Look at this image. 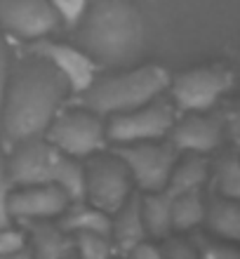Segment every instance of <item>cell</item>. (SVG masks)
<instances>
[{"label":"cell","instance_id":"25","mask_svg":"<svg viewBox=\"0 0 240 259\" xmlns=\"http://www.w3.org/2000/svg\"><path fill=\"white\" fill-rule=\"evenodd\" d=\"M28 247V240H26V233L21 229H14L12 224L0 229V257H10L14 252H21Z\"/></svg>","mask_w":240,"mask_h":259},{"label":"cell","instance_id":"3","mask_svg":"<svg viewBox=\"0 0 240 259\" xmlns=\"http://www.w3.org/2000/svg\"><path fill=\"white\" fill-rule=\"evenodd\" d=\"M170 85V73L156 64L130 68L125 73H113L92 80L85 92H80V106L97 116H118L134 111L160 97Z\"/></svg>","mask_w":240,"mask_h":259},{"label":"cell","instance_id":"8","mask_svg":"<svg viewBox=\"0 0 240 259\" xmlns=\"http://www.w3.org/2000/svg\"><path fill=\"white\" fill-rule=\"evenodd\" d=\"M231 71L221 66L191 68L172 80V104L186 113H203L212 109L217 99L231 88Z\"/></svg>","mask_w":240,"mask_h":259},{"label":"cell","instance_id":"14","mask_svg":"<svg viewBox=\"0 0 240 259\" xmlns=\"http://www.w3.org/2000/svg\"><path fill=\"white\" fill-rule=\"evenodd\" d=\"M111 219V243L123 254H127L134 245L146 240L144 219H141V205H139V193L132 191Z\"/></svg>","mask_w":240,"mask_h":259},{"label":"cell","instance_id":"2","mask_svg":"<svg viewBox=\"0 0 240 259\" xmlns=\"http://www.w3.org/2000/svg\"><path fill=\"white\" fill-rule=\"evenodd\" d=\"M78 24L82 52L104 66H127L141 52L144 24L130 0H92Z\"/></svg>","mask_w":240,"mask_h":259},{"label":"cell","instance_id":"7","mask_svg":"<svg viewBox=\"0 0 240 259\" xmlns=\"http://www.w3.org/2000/svg\"><path fill=\"white\" fill-rule=\"evenodd\" d=\"M116 153L130 170L132 184L141 191H163L167 189L170 172L177 163V151L170 144L156 142H137V144H118L113 146Z\"/></svg>","mask_w":240,"mask_h":259},{"label":"cell","instance_id":"1","mask_svg":"<svg viewBox=\"0 0 240 259\" xmlns=\"http://www.w3.org/2000/svg\"><path fill=\"white\" fill-rule=\"evenodd\" d=\"M71 92L69 82L42 57H19L7 68L0 135L7 146L42 137Z\"/></svg>","mask_w":240,"mask_h":259},{"label":"cell","instance_id":"30","mask_svg":"<svg viewBox=\"0 0 240 259\" xmlns=\"http://www.w3.org/2000/svg\"><path fill=\"white\" fill-rule=\"evenodd\" d=\"M198 259H238V254H235L233 250H226V247L207 245L205 250L198 252Z\"/></svg>","mask_w":240,"mask_h":259},{"label":"cell","instance_id":"5","mask_svg":"<svg viewBox=\"0 0 240 259\" xmlns=\"http://www.w3.org/2000/svg\"><path fill=\"white\" fill-rule=\"evenodd\" d=\"M42 137L66 156L87 158L97 153L106 142V123L102 120V116L87 109L64 111L52 118Z\"/></svg>","mask_w":240,"mask_h":259},{"label":"cell","instance_id":"29","mask_svg":"<svg viewBox=\"0 0 240 259\" xmlns=\"http://www.w3.org/2000/svg\"><path fill=\"white\" fill-rule=\"evenodd\" d=\"M7 68H10V57H7L5 45L0 42V113H3V99H5L7 88Z\"/></svg>","mask_w":240,"mask_h":259},{"label":"cell","instance_id":"12","mask_svg":"<svg viewBox=\"0 0 240 259\" xmlns=\"http://www.w3.org/2000/svg\"><path fill=\"white\" fill-rule=\"evenodd\" d=\"M69 203L66 193L55 184L17 186L10 193V214L21 222H47L59 217Z\"/></svg>","mask_w":240,"mask_h":259},{"label":"cell","instance_id":"24","mask_svg":"<svg viewBox=\"0 0 240 259\" xmlns=\"http://www.w3.org/2000/svg\"><path fill=\"white\" fill-rule=\"evenodd\" d=\"M47 3L55 10L57 19H62L66 26H78L87 7V0H47Z\"/></svg>","mask_w":240,"mask_h":259},{"label":"cell","instance_id":"13","mask_svg":"<svg viewBox=\"0 0 240 259\" xmlns=\"http://www.w3.org/2000/svg\"><path fill=\"white\" fill-rule=\"evenodd\" d=\"M170 146L174 151L186 153H212L221 146L224 139V125L219 118L205 116V113H188L181 120H174L170 127Z\"/></svg>","mask_w":240,"mask_h":259},{"label":"cell","instance_id":"21","mask_svg":"<svg viewBox=\"0 0 240 259\" xmlns=\"http://www.w3.org/2000/svg\"><path fill=\"white\" fill-rule=\"evenodd\" d=\"M205 222V203L200 191L172 196V231H191Z\"/></svg>","mask_w":240,"mask_h":259},{"label":"cell","instance_id":"15","mask_svg":"<svg viewBox=\"0 0 240 259\" xmlns=\"http://www.w3.org/2000/svg\"><path fill=\"white\" fill-rule=\"evenodd\" d=\"M57 226L64 233H99L111 238V214L104 210H97L94 205L78 200V203H69V207L59 214Z\"/></svg>","mask_w":240,"mask_h":259},{"label":"cell","instance_id":"4","mask_svg":"<svg viewBox=\"0 0 240 259\" xmlns=\"http://www.w3.org/2000/svg\"><path fill=\"white\" fill-rule=\"evenodd\" d=\"M85 167V203L106 214L120 207L132 193V177L127 165L111 153H92Z\"/></svg>","mask_w":240,"mask_h":259},{"label":"cell","instance_id":"17","mask_svg":"<svg viewBox=\"0 0 240 259\" xmlns=\"http://www.w3.org/2000/svg\"><path fill=\"white\" fill-rule=\"evenodd\" d=\"M141 205V219H144L146 236L151 238H167L172 231V193L163 191H146L139 196Z\"/></svg>","mask_w":240,"mask_h":259},{"label":"cell","instance_id":"11","mask_svg":"<svg viewBox=\"0 0 240 259\" xmlns=\"http://www.w3.org/2000/svg\"><path fill=\"white\" fill-rule=\"evenodd\" d=\"M28 52L35 57H42L57 68V73L69 82L73 92H85L94 80V62L82 50L71 48L66 42H55L47 38H38L31 42Z\"/></svg>","mask_w":240,"mask_h":259},{"label":"cell","instance_id":"10","mask_svg":"<svg viewBox=\"0 0 240 259\" xmlns=\"http://www.w3.org/2000/svg\"><path fill=\"white\" fill-rule=\"evenodd\" d=\"M57 21L47 0H0V26L19 38H45L57 28Z\"/></svg>","mask_w":240,"mask_h":259},{"label":"cell","instance_id":"16","mask_svg":"<svg viewBox=\"0 0 240 259\" xmlns=\"http://www.w3.org/2000/svg\"><path fill=\"white\" fill-rule=\"evenodd\" d=\"M26 240L31 243V259H64V254L73 247V238H69V233L47 222H28Z\"/></svg>","mask_w":240,"mask_h":259},{"label":"cell","instance_id":"23","mask_svg":"<svg viewBox=\"0 0 240 259\" xmlns=\"http://www.w3.org/2000/svg\"><path fill=\"white\" fill-rule=\"evenodd\" d=\"M217 186H219V196L238 200L240 196V165L233 153H228L219 163L217 170Z\"/></svg>","mask_w":240,"mask_h":259},{"label":"cell","instance_id":"31","mask_svg":"<svg viewBox=\"0 0 240 259\" xmlns=\"http://www.w3.org/2000/svg\"><path fill=\"white\" fill-rule=\"evenodd\" d=\"M64 259H78V257H76V252H73V247H71V250H69V252H66V254H64Z\"/></svg>","mask_w":240,"mask_h":259},{"label":"cell","instance_id":"19","mask_svg":"<svg viewBox=\"0 0 240 259\" xmlns=\"http://www.w3.org/2000/svg\"><path fill=\"white\" fill-rule=\"evenodd\" d=\"M207 226L212 229L224 240H238L240 238V207L231 198H214L205 207Z\"/></svg>","mask_w":240,"mask_h":259},{"label":"cell","instance_id":"6","mask_svg":"<svg viewBox=\"0 0 240 259\" xmlns=\"http://www.w3.org/2000/svg\"><path fill=\"white\" fill-rule=\"evenodd\" d=\"M172 125H174V104L160 95L134 111L109 116L106 139L116 146L118 144L158 142L170 132Z\"/></svg>","mask_w":240,"mask_h":259},{"label":"cell","instance_id":"27","mask_svg":"<svg viewBox=\"0 0 240 259\" xmlns=\"http://www.w3.org/2000/svg\"><path fill=\"white\" fill-rule=\"evenodd\" d=\"M10 193H12V184L7 179L5 172V158L0 156V229L12 224V214H10Z\"/></svg>","mask_w":240,"mask_h":259},{"label":"cell","instance_id":"9","mask_svg":"<svg viewBox=\"0 0 240 259\" xmlns=\"http://www.w3.org/2000/svg\"><path fill=\"white\" fill-rule=\"evenodd\" d=\"M57 156L59 151L45 137H33V139L14 144L10 158H5V172L12 189L52 184Z\"/></svg>","mask_w":240,"mask_h":259},{"label":"cell","instance_id":"28","mask_svg":"<svg viewBox=\"0 0 240 259\" xmlns=\"http://www.w3.org/2000/svg\"><path fill=\"white\" fill-rule=\"evenodd\" d=\"M127 259H163V252L160 247H156L153 243H139L127 252Z\"/></svg>","mask_w":240,"mask_h":259},{"label":"cell","instance_id":"26","mask_svg":"<svg viewBox=\"0 0 240 259\" xmlns=\"http://www.w3.org/2000/svg\"><path fill=\"white\" fill-rule=\"evenodd\" d=\"M163 259H198V250L193 247V243L184 238H165V245L160 247Z\"/></svg>","mask_w":240,"mask_h":259},{"label":"cell","instance_id":"18","mask_svg":"<svg viewBox=\"0 0 240 259\" xmlns=\"http://www.w3.org/2000/svg\"><path fill=\"white\" fill-rule=\"evenodd\" d=\"M207 160L200 153H188L184 160H177L170 172V182H167V191L172 196L177 193H191L200 191L207 179Z\"/></svg>","mask_w":240,"mask_h":259},{"label":"cell","instance_id":"22","mask_svg":"<svg viewBox=\"0 0 240 259\" xmlns=\"http://www.w3.org/2000/svg\"><path fill=\"white\" fill-rule=\"evenodd\" d=\"M73 252L78 259H113L116 247L99 233H73Z\"/></svg>","mask_w":240,"mask_h":259},{"label":"cell","instance_id":"20","mask_svg":"<svg viewBox=\"0 0 240 259\" xmlns=\"http://www.w3.org/2000/svg\"><path fill=\"white\" fill-rule=\"evenodd\" d=\"M52 184L66 193L71 203L85 200V167L78 163V158H71L59 151L55 163V175H52Z\"/></svg>","mask_w":240,"mask_h":259}]
</instances>
